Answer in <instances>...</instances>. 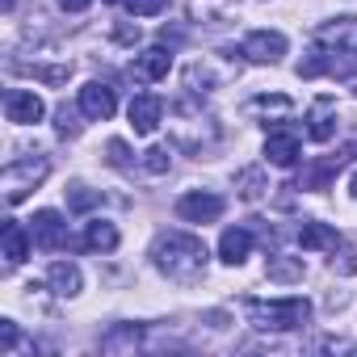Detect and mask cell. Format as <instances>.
Segmentation results:
<instances>
[{
  "label": "cell",
  "mask_w": 357,
  "mask_h": 357,
  "mask_svg": "<svg viewBox=\"0 0 357 357\" xmlns=\"http://www.w3.org/2000/svg\"><path fill=\"white\" fill-rule=\"evenodd\" d=\"M151 261H155V269H160L164 278H172V282H198V278L206 273L211 252H206V244H202L198 236H190V231H164V236H155V244H151Z\"/></svg>",
  "instance_id": "cell-1"
},
{
  "label": "cell",
  "mask_w": 357,
  "mask_h": 357,
  "mask_svg": "<svg viewBox=\"0 0 357 357\" xmlns=\"http://www.w3.org/2000/svg\"><path fill=\"white\" fill-rule=\"evenodd\" d=\"M244 311H248V324L257 332H294V328L311 324V303L303 294H290V298H248Z\"/></svg>",
  "instance_id": "cell-2"
},
{
  "label": "cell",
  "mask_w": 357,
  "mask_h": 357,
  "mask_svg": "<svg viewBox=\"0 0 357 357\" xmlns=\"http://www.w3.org/2000/svg\"><path fill=\"white\" fill-rule=\"evenodd\" d=\"M47 172H51V164H47V160H13V164H5V172H0V185H5V202H9V206H17L30 190H38V185L47 181Z\"/></svg>",
  "instance_id": "cell-3"
},
{
  "label": "cell",
  "mask_w": 357,
  "mask_h": 357,
  "mask_svg": "<svg viewBox=\"0 0 357 357\" xmlns=\"http://www.w3.org/2000/svg\"><path fill=\"white\" fill-rule=\"evenodd\" d=\"M30 236H34V244H38L43 252H55V248L68 244V223H63L59 211H34V219H30Z\"/></svg>",
  "instance_id": "cell-4"
},
{
  "label": "cell",
  "mask_w": 357,
  "mask_h": 357,
  "mask_svg": "<svg viewBox=\"0 0 357 357\" xmlns=\"http://www.w3.org/2000/svg\"><path fill=\"white\" fill-rule=\"evenodd\" d=\"M43 114H47V105H43L38 93H30V89H9V93H5V118H9V122L34 126V122H43Z\"/></svg>",
  "instance_id": "cell-5"
},
{
  "label": "cell",
  "mask_w": 357,
  "mask_h": 357,
  "mask_svg": "<svg viewBox=\"0 0 357 357\" xmlns=\"http://www.w3.org/2000/svg\"><path fill=\"white\" fill-rule=\"evenodd\" d=\"M176 215H181L185 223H215L223 215V198L206 194V190H194L185 198H176Z\"/></svg>",
  "instance_id": "cell-6"
},
{
  "label": "cell",
  "mask_w": 357,
  "mask_h": 357,
  "mask_svg": "<svg viewBox=\"0 0 357 357\" xmlns=\"http://www.w3.org/2000/svg\"><path fill=\"white\" fill-rule=\"evenodd\" d=\"M240 51H244L252 63H278V59L286 55V34H282V30H252Z\"/></svg>",
  "instance_id": "cell-7"
},
{
  "label": "cell",
  "mask_w": 357,
  "mask_h": 357,
  "mask_svg": "<svg viewBox=\"0 0 357 357\" xmlns=\"http://www.w3.org/2000/svg\"><path fill=\"white\" fill-rule=\"evenodd\" d=\"M114 109H118V97H114L109 84L89 80V84L80 89V114H84L89 122H105V118H114Z\"/></svg>",
  "instance_id": "cell-8"
},
{
  "label": "cell",
  "mask_w": 357,
  "mask_h": 357,
  "mask_svg": "<svg viewBox=\"0 0 357 357\" xmlns=\"http://www.w3.org/2000/svg\"><path fill=\"white\" fill-rule=\"evenodd\" d=\"M160 118H164V101L155 93H139L130 101V130L135 135H151L160 126Z\"/></svg>",
  "instance_id": "cell-9"
},
{
  "label": "cell",
  "mask_w": 357,
  "mask_h": 357,
  "mask_svg": "<svg viewBox=\"0 0 357 357\" xmlns=\"http://www.w3.org/2000/svg\"><path fill=\"white\" fill-rule=\"evenodd\" d=\"M298 135H290V130H269V139H265V160L269 164H278V168H294L298 164Z\"/></svg>",
  "instance_id": "cell-10"
},
{
  "label": "cell",
  "mask_w": 357,
  "mask_h": 357,
  "mask_svg": "<svg viewBox=\"0 0 357 357\" xmlns=\"http://www.w3.org/2000/svg\"><path fill=\"white\" fill-rule=\"evenodd\" d=\"M168 68H172V51H164V47H147L143 55H135V68H130V72H135L139 80L151 84V80H164Z\"/></svg>",
  "instance_id": "cell-11"
},
{
  "label": "cell",
  "mask_w": 357,
  "mask_h": 357,
  "mask_svg": "<svg viewBox=\"0 0 357 357\" xmlns=\"http://www.w3.org/2000/svg\"><path fill=\"white\" fill-rule=\"evenodd\" d=\"M47 286H51L59 298H76L80 286H84V278H80V269H76L72 261H55V265L47 269Z\"/></svg>",
  "instance_id": "cell-12"
},
{
  "label": "cell",
  "mask_w": 357,
  "mask_h": 357,
  "mask_svg": "<svg viewBox=\"0 0 357 357\" xmlns=\"http://www.w3.org/2000/svg\"><path fill=\"white\" fill-rule=\"evenodd\" d=\"M307 135H311L315 143H328V139L336 135V118H332V97H319V101L311 105V114H307Z\"/></svg>",
  "instance_id": "cell-13"
},
{
  "label": "cell",
  "mask_w": 357,
  "mask_h": 357,
  "mask_svg": "<svg viewBox=\"0 0 357 357\" xmlns=\"http://www.w3.org/2000/svg\"><path fill=\"white\" fill-rule=\"evenodd\" d=\"M248 252H252V231H244V227H227L223 240H219V257H223L227 265H244Z\"/></svg>",
  "instance_id": "cell-14"
},
{
  "label": "cell",
  "mask_w": 357,
  "mask_h": 357,
  "mask_svg": "<svg viewBox=\"0 0 357 357\" xmlns=\"http://www.w3.org/2000/svg\"><path fill=\"white\" fill-rule=\"evenodd\" d=\"M80 248H84V252H114V248H118V227L105 223V219L89 223L84 236H80Z\"/></svg>",
  "instance_id": "cell-15"
},
{
  "label": "cell",
  "mask_w": 357,
  "mask_h": 357,
  "mask_svg": "<svg viewBox=\"0 0 357 357\" xmlns=\"http://www.w3.org/2000/svg\"><path fill=\"white\" fill-rule=\"evenodd\" d=\"M298 248H307V252H319V248H340V236L328 227V223H303L298 227Z\"/></svg>",
  "instance_id": "cell-16"
},
{
  "label": "cell",
  "mask_w": 357,
  "mask_h": 357,
  "mask_svg": "<svg viewBox=\"0 0 357 357\" xmlns=\"http://www.w3.org/2000/svg\"><path fill=\"white\" fill-rule=\"evenodd\" d=\"M30 240H34L30 227H22V223L9 219V223H5V261H9V265H22L26 252H30Z\"/></svg>",
  "instance_id": "cell-17"
},
{
  "label": "cell",
  "mask_w": 357,
  "mask_h": 357,
  "mask_svg": "<svg viewBox=\"0 0 357 357\" xmlns=\"http://www.w3.org/2000/svg\"><path fill=\"white\" fill-rule=\"evenodd\" d=\"M139 340H143V332L135 324H122V328H114V332L101 336V353H135Z\"/></svg>",
  "instance_id": "cell-18"
},
{
  "label": "cell",
  "mask_w": 357,
  "mask_h": 357,
  "mask_svg": "<svg viewBox=\"0 0 357 357\" xmlns=\"http://www.w3.org/2000/svg\"><path fill=\"white\" fill-rule=\"evenodd\" d=\"M319 72H344V68H340L328 51H311V59H303V63H298V76H303V80H311V76H319Z\"/></svg>",
  "instance_id": "cell-19"
},
{
  "label": "cell",
  "mask_w": 357,
  "mask_h": 357,
  "mask_svg": "<svg viewBox=\"0 0 357 357\" xmlns=\"http://www.w3.org/2000/svg\"><path fill=\"white\" fill-rule=\"evenodd\" d=\"M97 202H101V194H93V190H84V185H72V190H68V206H72L76 215H80V211H93Z\"/></svg>",
  "instance_id": "cell-20"
},
{
  "label": "cell",
  "mask_w": 357,
  "mask_h": 357,
  "mask_svg": "<svg viewBox=\"0 0 357 357\" xmlns=\"http://www.w3.org/2000/svg\"><path fill=\"white\" fill-rule=\"evenodd\" d=\"M240 194H244L248 202H257V198L265 194V185H261V168H248V172H240Z\"/></svg>",
  "instance_id": "cell-21"
},
{
  "label": "cell",
  "mask_w": 357,
  "mask_h": 357,
  "mask_svg": "<svg viewBox=\"0 0 357 357\" xmlns=\"http://www.w3.org/2000/svg\"><path fill=\"white\" fill-rule=\"evenodd\" d=\"M126 9H130L135 17H155V13L168 9V0H126Z\"/></svg>",
  "instance_id": "cell-22"
},
{
  "label": "cell",
  "mask_w": 357,
  "mask_h": 357,
  "mask_svg": "<svg viewBox=\"0 0 357 357\" xmlns=\"http://www.w3.org/2000/svg\"><path fill=\"white\" fill-rule=\"evenodd\" d=\"M168 164H172L168 147H151V151L143 155V168H147V172H168Z\"/></svg>",
  "instance_id": "cell-23"
},
{
  "label": "cell",
  "mask_w": 357,
  "mask_h": 357,
  "mask_svg": "<svg viewBox=\"0 0 357 357\" xmlns=\"http://www.w3.org/2000/svg\"><path fill=\"white\" fill-rule=\"evenodd\" d=\"M252 109H257V114H269V109H273V114H290V101H286V97H257Z\"/></svg>",
  "instance_id": "cell-24"
},
{
  "label": "cell",
  "mask_w": 357,
  "mask_h": 357,
  "mask_svg": "<svg viewBox=\"0 0 357 357\" xmlns=\"http://www.w3.org/2000/svg\"><path fill=\"white\" fill-rule=\"evenodd\" d=\"M13 349H17V324L0 319V353H13Z\"/></svg>",
  "instance_id": "cell-25"
},
{
  "label": "cell",
  "mask_w": 357,
  "mask_h": 357,
  "mask_svg": "<svg viewBox=\"0 0 357 357\" xmlns=\"http://www.w3.org/2000/svg\"><path fill=\"white\" fill-rule=\"evenodd\" d=\"M269 278H278V282H298V278H303V265H282V261H273V265H269Z\"/></svg>",
  "instance_id": "cell-26"
},
{
  "label": "cell",
  "mask_w": 357,
  "mask_h": 357,
  "mask_svg": "<svg viewBox=\"0 0 357 357\" xmlns=\"http://www.w3.org/2000/svg\"><path fill=\"white\" fill-rule=\"evenodd\" d=\"M26 72H34V76L47 80V84H63V80H68V68H26Z\"/></svg>",
  "instance_id": "cell-27"
},
{
  "label": "cell",
  "mask_w": 357,
  "mask_h": 357,
  "mask_svg": "<svg viewBox=\"0 0 357 357\" xmlns=\"http://www.w3.org/2000/svg\"><path fill=\"white\" fill-rule=\"evenodd\" d=\"M89 5H93V0H59V9H63V13H84Z\"/></svg>",
  "instance_id": "cell-28"
},
{
  "label": "cell",
  "mask_w": 357,
  "mask_h": 357,
  "mask_svg": "<svg viewBox=\"0 0 357 357\" xmlns=\"http://www.w3.org/2000/svg\"><path fill=\"white\" fill-rule=\"evenodd\" d=\"M349 190H353V198H357V172H353V181H349Z\"/></svg>",
  "instance_id": "cell-29"
},
{
  "label": "cell",
  "mask_w": 357,
  "mask_h": 357,
  "mask_svg": "<svg viewBox=\"0 0 357 357\" xmlns=\"http://www.w3.org/2000/svg\"><path fill=\"white\" fill-rule=\"evenodd\" d=\"M105 5H126V0H105Z\"/></svg>",
  "instance_id": "cell-30"
}]
</instances>
